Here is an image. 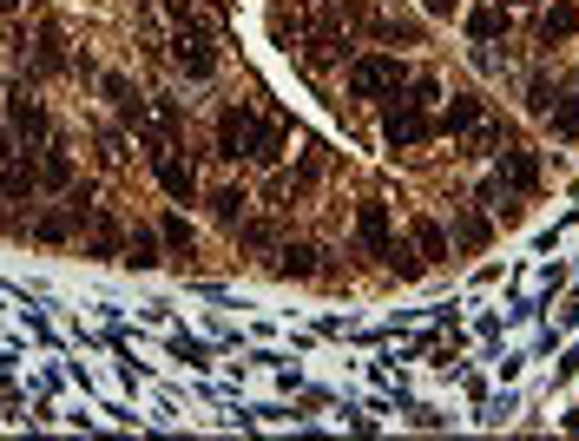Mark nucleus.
Wrapping results in <instances>:
<instances>
[{
	"label": "nucleus",
	"mask_w": 579,
	"mask_h": 441,
	"mask_svg": "<svg viewBox=\"0 0 579 441\" xmlns=\"http://www.w3.org/2000/svg\"><path fill=\"white\" fill-rule=\"evenodd\" d=\"M158 237H165V251H172V257H191V244H198V237H191V224L178 218V211H165V218H158Z\"/></svg>",
	"instance_id": "obj_24"
},
{
	"label": "nucleus",
	"mask_w": 579,
	"mask_h": 441,
	"mask_svg": "<svg viewBox=\"0 0 579 441\" xmlns=\"http://www.w3.org/2000/svg\"><path fill=\"white\" fill-rule=\"evenodd\" d=\"M0 14H20V0H0Z\"/></svg>",
	"instance_id": "obj_32"
},
{
	"label": "nucleus",
	"mask_w": 579,
	"mask_h": 441,
	"mask_svg": "<svg viewBox=\"0 0 579 441\" xmlns=\"http://www.w3.org/2000/svg\"><path fill=\"white\" fill-rule=\"evenodd\" d=\"M99 93L119 106V119H126L132 132H152V106H145V93H132L126 73H99Z\"/></svg>",
	"instance_id": "obj_5"
},
{
	"label": "nucleus",
	"mask_w": 579,
	"mask_h": 441,
	"mask_svg": "<svg viewBox=\"0 0 579 441\" xmlns=\"http://www.w3.org/2000/svg\"><path fill=\"white\" fill-rule=\"evenodd\" d=\"M369 33H376V40H389V47H422V20L415 14H369Z\"/></svg>",
	"instance_id": "obj_12"
},
{
	"label": "nucleus",
	"mask_w": 579,
	"mask_h": 441,
	"mask_svg": "<svg viewBox=\"0 0 579 441\" xmlns=\"http://www.w3.org/2000/svg\"><path fill=\"white\" fill-rule=\"evenodd\" d=\"M356 237H362V257H389V244H395V231H389V205H376V198H369V205H356Z\"/></svg>",
	"instance_id": "obj_7"
},
{
	"label": "nucleus",
	"mask_w": 579,
	"mask_h": 441,
	"mask_svg": "<svg viewBox=\"0 0 579 441\" xmlns=\"http://www.w3.org/2000/svg\"><path fill=\"white\" fill-rule=\"evenodd\" d=\"M422 7H428L435 20H454V14H461V0H422Z\"/></svg>",
	"instance_id": "obj_31"
},
{
	"label": "nucleus",
	"mask_w": 579,
	"mask_h": 441,
	"mask_svg": "<svg viewBox=\"0 0 579 441\" xmlns=\"http://www.w3.org/2000/svg\"><path fill=\"white\" fill-rule=\"evenodd\" d=\"M501 7H540V0H501Z\"/></svg>",
	"instance_id": "obj_33"
},
{
	"label": "nucleus",
	"mask_w": 579,
	"mask_h": 441,
	"mask_svg": "<svg viewBox=\"0 0 579 441\" xmlns=\"http://www.w3.org/2000/svg\"><path fill=\"white\" fill-rule=\"evenodd\" d=\"M402 93H408V99H415V106L428 112V106H435V99H441V86H435V79H415V86H402Z\"/></svg>",
	"instance_id": "obj_29"
},
{
	"label": "nucleus",
	"mask_w": 579,
	"mask_h": 441,
	"mask_svg": "<svg viewBox=\"0 0 579 441\" xmlns=\"http://www.w3.org/2000/svg\"><path fill=\"white\" fill-rule=\"evenodd\" d=\"M408 86V66H402V53H356L349 60V93L356 99H395Z\"/></svg>",
	"instance_id": "obj_1"
},
{
	"label": "nucleus",
	"mask_w": 579,
	"mask_h": 441,
	"mask_svg": "<svg viewBox=\"0 0 579 441\" xmlns=\"http://www.w3.org/2000/svg\"><path fill=\"white\" fill-rule=\"evenodd\" d=\"M172 60H178V73H185V79H211V73H218V47H211V33H178Z\"/></svg>",
	"instance_id": "obj_6"
},
{
	"label": "nucleus",
	"mask_w": 579,
	"mask_h": 441,
	"mask_svg": "<svg viewBox=\"0 0 579 441\" xmlns=\"http://www.w3.org/2000/svg\"><path fill=\"white\" fill-rule=\"evenodd\" d=\"M316 257H323L316 244H283V251H277V277H297V284H303V277H316Z\"/></svg>",
	"instance_id": "obj_18"
},
{
	"label": "nucleus",
	"mask_w": 579,
	"mask_h": 441,
	"mask_svg": "<svg viewBox=\"0 0 579 441\" xmlns=\"http://www.w3.org/2000/svg\"><path fill=\"white\" fill-rule=\"evenodd\" d=\"M382 139H389L395 152H408V145H428V139H435V119H428V112L415 106L408 93H395L389 106H382Z\"/></svg>",
	"instance_id": "obj_2"
},
{
	"label": "nucleus",
	"mask_w": 579,
	"mask_h": 441,
	"mask_svg": "<svg viewBox=\"0 0 579 441\" xmlns=\"http://www.w3.org/2000/svg\"><path fill=\"white\" fill-rule=\"evenodd\" d=\"M547 119H553V132H560V139H579V93H553Z\"/></svg>",
	"instance_id": "obj_23"
},
{
	"label": "nucleus",
	"mask_w": 579,
	"mask_h": 441,
	"mask_svg": "<svg viewBox=\"0 0 579 441\" xmlns=\"http://www.w3.org/2000/svg\"><path fill=\"white\" fill-rule=\"evenodd\" d=\"M448 244H454V237L441 231L435 218H415V251H422L428 264H441V257H448Z\"/></svg>",
	"instance_id": "obj_22"
},
{
	"label": "nucleus",
	"mask_w": 579,
	"mask_h": 441,
	"mask_svg": "<svg viewBox=\"0 0 579 441\" xmlns=\"http://www.w3.org/2000/svg\"><path fill=\"white\" fill-rule=\"evenodd\" d=\"M158 251H165V237H158V231H145V224H132V231H126V264L132 270H152Z\"/></svg>",
	"instance_id": "obj_14"
},
{
	"label": "nucleus",
	"mask_w": 579,
	"mask_h": 441,
	"mask_svg": "<svg viewBox=\"0 0 579 441\" xmlns=\"http://www.w3.org/2000/svg\"><path fill=\"white\" fill-rule=\"evenodd\" d=\"M382 264H389L395 277H402V284H415V277H422V270H428V257L415 251V244H402V237H395V244H389V257H382Z\"/></svg>",
	"instance_id": "obj_21"
},
{
	"label": "nucleus",
	"mask_w": 579,
	"mask_h": 441,
	"mask_svg": "<svg viewBox=\"0 0 579 441\" xmlns=\"http://www.w3.org/2000/svg\"><path fill=\"white\" fill-rule=\"evenodd\" d=\"M283 139H290V132H283V119H257L251 158H257V165H277V158H283Z\"/></svg>",
	"instance_id": "obj_15"
},
{
	"label": "nucleus",
	"mask_w": 579,
	"mask_h": 441,
	"mask_svg": "<svg viewBox=\"0 0 579 441\" xmlns=\"http://www.w3.org/2000/svg\"><path fill=\"white\" fill-rule=\"evenodd\" d=\"M211 211H218V224L237 231V218L251 211V191H244V185H218V191H211Z\"/></svg>",
	"instance_id": "obj_20"
},
{
	"label": "nucleus",
	"mask_w": 579,
	"mask_h": 441,
	"mask_svg": "<svg viewBox=\"0 0 579 441\" xmlns=\"http://www.w3.org/2000/svg\"><path fill=\"white\" fill-rule=\"evenodd\" d=\"M553 93H560V86H553V79L540 73V79L527 86V112H547V106H553Z\"/></svg>",
	"instance_id": "obj_28"
},
{
	"label": "nucleus",
	"mask_w": 579,
	"mask_h": 441,
	"mask_svg": "<svg viewBox=\"0 0 579 441\" xmlns=\"http://www.w3.org/2000/svg\"><path fill=\"white\" fill-rule=\"evenodd\" d=\"M487 119V99L481 93H454L448 106H441V119H435V132H454V139H468L474 126Z\"/></svg>",
	"instance_id": "obj_9"
},
{
	"label": "nucleus",
	"mask_w": 579,
	"mask_h": 441,
	"mask_svg": "<svg viewBox=\"0 0 579 441\" xmlns=\"http://www.w3.org/2000/svg\"><path fill=\"white\" fill-rule=\"evenodd\" d=\"M573 33H579V7L573 0H553L547 14H540V27H533V40H540V47H566Z\"/></svg>",
	"instance_id": "obj_11"
},
{
	"label": "nucleus",
	"mask_w": 579,
	"mask_h": 441,
	"mask_svg": "<svg viewBox=\"0 0 579 441\" xmlns=\"http://www.w3.org/2000/svg\"><path fill=\"white\" fill-rule=\"evenodd\" d=\"M270 40H277L283 53L303 47V14H283V7H270Z\"/></svg>",
	"instance_id": "obj_25"
},
{
	"label": "nucleus",
	"mask_w": 579,
	"mask_h": 441,
	"mask_svg": "<svg viewBox=\"0 0 579 441\" xmlns=\"http://www.w3.org/2000/svg\"><path fill=\"white\" fill-rule=\"evenodd\" d=\"M7 126H14L20 145H40L47 139V106H40L27 86H14V93H7Z\"/></svg>",
	"instance_id": "obj_4"
},
{
	"label": "nucleus",
	"mask_w": 579,
	"mask_h": 441,
	"mask_svg": "<svg viewBox=\"0 0 579 441\" xmlns=\"http://www.w3.org/2000/svg\"><path fill=\"white\" fill-rule=\"evenodd\" d=\"M481 211H487V218H501V224H514L520 218V191L501 185V178H487V185H481Z\"/></svg>",
	"instance_id": "obj_13"
},
{
	"label": "nucleus",
	"mask_w": 579,
	"mask_h": 441,
	"mask_svg": "<svg viewBox=\"0 0 579 441\" xmlns=\"http://www.w3.org/2000/svg\"><path fill=\"white\" fill-rule=\"evenodd\" d=\"M79 231V218L66 205H53V211H40V218H33V237H40V244H66V237Z\"/></svg>",
	"instance_id": "obj_17"
},
{
	"label": "nucleus",
	"mask_w": 579,
	"mask_h": 441,
	"mask_svg": "<svg viewBox=\"0 0 579 441\" xmlns=\"http://www.w3.org/2000/svg\"><path fill=\"white\" fill-rule=\"evenodd\" d=\"M454 244H461V251H481V244H487V224H481V218H461V224H454Z\"/></svg>",
	"instance_id": "obj_27"
},
{
	"label": "nucleus",
	"mask_w": 579,
	"mask_h": 441,
	"mask_svg": "<svg viewBox=\"0 0 579 441\" xmlns=\"http://www.w3.org/2000/svg\"><path fill=\"white\" fill-rule=\"evenodd\" d=\"M99 158H106V165H119V158H126V139H119V132H99Z\"/></svg>",
	"instance_id": "obj_30"
},
{
	"label": "nucleus",
	"mask_w": 579,
	"mask_h": 441,
	"mask_svg": "<svg viewBox=\"0 0 579 441\" xmlns=\"http://www.w3.org/2000/svg\"><path fill=\"white\" fill-rule=\"evenodd\" d=\"M468 33H474V47L507 40V7H474V14H468Z\"/></svg>",
	"instance_id": "obj_16"
},
{
	"label": "nucleus",
	"mask_w": 579,
	"mask_h": 441,
	"mask_svg": "<svg viewBox=\"0 0 579 441\" xmlns=\"http://www.w3.org/2000/svg\"><path fill=\"white\" fill-rule=\"evenodd\" d=\"M237 244H251V251H270V244H277V224H264V218H237Z\"/></svg>",
	"instance_id": "obj_26"
},
{
	"label": "nucleus",
	"mask_w": 579,
	"mask_h": 441,
	"mask_svg": "<svg viewBox=\"0 0 579 441\" xmlns=\"http://www.w3.org/2000/svg\"><path fill=\"white\" fill-rule=\"evenodd\" d=\"M40 185H47V191L73 185V158H66V145H47V152H40Z\"/></svg>",
	"instance_id": "obj_19"
},
{
	"label": "nucleus",
	"mask_w": 579,
	"mask_h": 441,
	"mask_svg": "<svg viewBox=\"0 0 579 441\" xmlns=\"http://www.w3.org/2000/svg\"><path fill=\"white\" fill-rule=\"evenodd\" d=\"M501 185H514V191H533L540 185V152H533V145H507L501 152Z\"/></svg>",
	"instance_id": "obj_10"
},
{
	"label": "nucleus",
	"mask_w": 579,
	"mask_h": 441,
	"mask_svg": "<svg viewBox=\"0 0 579 441\" xmlns=\"http://www.w3.org/2000/svg\"><path fill=\"white\" fill-rule=\"evenodd\" d=\"M251 132H257L251 106H224L218 112V152H211V158H231V165H237V158H251Z\"/></svg>",
	"instance_id": "obj_3"
},
{
	"label": "nucleus",
	"mask_w": 579,
	"mask_h": 441,
	"mask_svg": "<svg viewBox=\"0 0 579 441\" xmlns=\"http://www.w3.org/2000/svg\"><path fill=\"white\" fill-rule=\"evenodd\" d=\"M66 66H73V53H66L60 20H40L33 27V73H66Z\"/></svg>",
	"instance_id": "obj_8"
}]
</instances>
